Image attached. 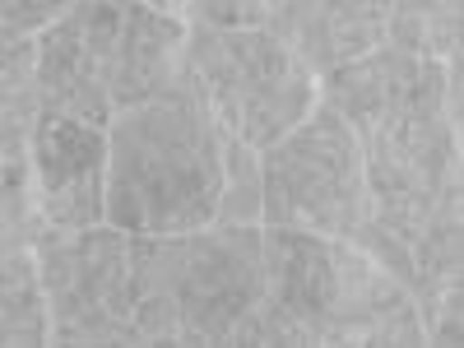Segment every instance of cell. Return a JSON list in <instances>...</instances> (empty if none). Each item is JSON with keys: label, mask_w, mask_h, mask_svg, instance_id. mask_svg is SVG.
Wrapping results in <instances>:
<instances>
[{"label": "cell", "mask_w": 464, "mask_h": 348, "mask_svg": "<svg viewBox=\"0 0 464 348\" xmlns=\"http://www.w3.org/2000/svg\"><path fill=\"white\" fill-rule=\"evenodd\" d=\"M214 177L181 111H149L116 153L111 214L126 227H181L209 214Z\"/></svg>", "instance_id": "6da1fadb"}, {"label": "cell", "mask_w": 464, "mask_h": 348, "mask_svg": "<svg viewBox=\"0 0 464 348\" xmlns=\"http://www.w3.org/2000/svg\"><path fill=\"white\" fill-rule=\"evenodd\" d=\"M275 275H279V302L297 316H316L321 306L334 297V265L330 251L306 237V232H284L279 256H275Z\"/></svg>", "instance_id": "277c9868"}, {"label": "cell", "mask_w": 464, "mask_h": 348, "mask_svg": "<svg viewBox=\"0 0 464 348\" xmlns=\"http://www.w3.org/2000/svg\"><path fill=\"white\" fill-rule=\"evenodd\" d=\"M102 163V140L84 130L80 121L52 111L37 126V168H43L47 200L56 205L61 218H89V186Z\"/></svg>", "instance_id": "3957f363"}, {"label": "cell", "mask_w": 464, "mask_h": 348, "mask_svg": "<svg viewBox=\"0 0 464 348\" xmlns=\"http://www.w3.org/2000/svg\"><path fill=\"white\" fill-rule=\"evenodd\" d=\"M269 209L279 218H334L339 200H348V135L330 121H316L302 130L288 149L275 153L265 177Z\"/></svg>", "instance_id": "7a4b0ae2"}, {"label": "cell", "mask_w": 464, "mask_h": 348, "mask_svg": "<svg viewBox=\"0 0 464 348\" xmlns=\"http://www.w3.org/2000/svg\"><path fill=\"white\" fill-rule=\"evenodd\" d=\"M256 293V279H251V269L242 256H232V251H214L205 256L196 269H190V279H186V312L190 321H205L209 330L227 325L232 316L246 306V297Z\"/></svg>", "instance_id": "5b68a950"}]
</instances>
